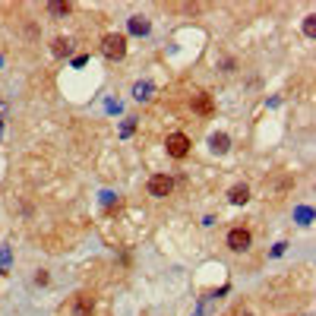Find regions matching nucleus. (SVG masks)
Segmentation results:
<instances>
[{"label":"nucleus","mask_w":316,"mask_h":316,"mask_svg":"<svg viewBox=\"0 0 316 316\" xmlns=\"http://www.w3.org/2000/svg\"><path fill=\"white\" fill-rule=\"evenodd\" d=\"M193 111H199V114H212V98L206 95V92H199V95L193 98Z\"/></svg>","instance_id":"nucleus-8"},{"label":"nucleus","mask_w":316,"mask_h":316,"mask_svg":"<svg viewBox=\"0 0 316 316\" xmlns=\"http://www.w3.org/2000/svg\"><path fill=\"white\" fill-rule=\"evenodd\" d=\"M231 202H234V206H244V202L250 199V187H247V183H237V187H231Z\"/></svg>","instance_id":"nucleus-7"},{"label":"nucleus","mask_w":316,"mask_h":316,"mask_svg":"<svg viewBox=\"0 0 316 316\" xmlns=\"http://www.w3.org/2000/svg\"><path fill=\"white\" fill-rule=\"evenodd\" d=\"M101 51H104L108 60H120L123 54H127V38H123V35H117V32H111V35H104Z\"/></svg>","instance_id":"nucleus-1"},{"label":"nucleus","mask_w":316,"mask_h":316,"mask_svg":"<svg viewBox=\"0 0 316 316\" xmlns=\"http://www.w3.org/2000/svg\"><path fill=\"white\" fill-rule=\"evenodd\" d=\"M149 193H152L155 199L171 196V193H174V180H171L168 174H152V177H149Z\"/></svg>","instance_id":"nucleus-2"},{"label":"nucleus","mask_w":316,"mask_h":316,"mask_svg":"<svg viewBox=\"0 0 316 316\" xmlns=\"http://www.w3.org/2000/svg\"><path fill=\"white\" fill-rule=\"evenodd\" d=\"M70 51H73L70 38H54V54H57V57H64V54H70Z\"/></svg>","instance_id":"nucleus-9"},{"label":"nucleus","mask_w":316,"mask_h":316,"mask_svg":"<svg viewBox=\"0 0 316 316\" xmlns=\"http://www.w3.org/2000/svg\"><path fill=\"white\" fill-rule=\"evenodd\" d=\"M209 145H212V152H228V149H231V136L228 133H212V139H209Z\"/></svg>","instance_id":"nucleus-6"},{"label":"nucleus","mask_w":316,"mask_h":316,"mask_svg":"<svg viewBox=\"0 0 316 316\" xmlns=\"http://www.w3.org/2000/svg\"><path fill=\"white\" fill-rule=\"evenodd\" d=\"M250 244H253V234L247 228H231L228 231V250L244 253V250H250Z\"/></svg>","instance_id":"nucleus-3"},{"label":"nucleus","mask_w":316,"mask_h":316,"mask_svg":"<svg viewBox=\"0 0 316 316\" xmlns=\"http://www.w3.org/2000/svg\"><path fill=\"white\" fill-rule=\"evenodd\" d=\"M35 282H38V285H48V282H51V275H48V272H45V269H41V272H38V275H35Z\"/></svg>","instance_id":"nucleus-13"},{"label":"nucleus","mask_w":316,"mask_h":316,"mask_svg":"<svg viewBox=\"0 0 316 316\" xmlns=\"http://www.w3.org/2000/svg\"><path fill=\"white\" fill-rule=\"evenodd\" d=\"M95 313V297L92 294H76L73 297V316H92Z\"/></svg>","instance_id":"nucleus-5"},{"label":"nucleus","mask_w":316,"mask_h":316,"mask_svg":"<svg viewBox=\"0 0 316 316\" xmlns=\"http://www.w3.org/2000/svg\"><path fill=\"white\" fill-rule=\"evenodd\" d=\"M130 29H133L136 35H145V32H149V23H145V16H133V19H130Z\"/></svg>","instance_id":"nucleus-10"},{"label":"nucleus","mask_w":316,"mask_h":316,"mask_svg":"<svg viewBox=\"0 0 316 316\" xmlns=\"http://www.w3.org/2000/svg\"><path fill=\"white\" fill-rule=\"evenodd\" d=\"M164 149H168V155L171 158H187L190 152V136H183V133H171L168 142H164Z\"/></svg>","instance_id":"nucleus-4"},{"label":"nucleus","mask_w":316,"mask_h":316,"mask_svg":"<svg viewBox=\"0 0 316 316\" xmlns=\"http://www.w3.org/2000/svg\"><path fill=\"white\" fill-rule=\"evenodd\" d=\"M237 316H250V313H247V310H237Z\"/></svg>","instance_id":"nucleus-14"},{"label":"nucleus","mask_w":316,"mask_h":316,"mask_svg":"<svg viewBox=\"0 0 316 316\" xmlns=\"http://www.w3.org/2000/svg\"><path fill=\"white\" fill-rule=\"evenodd\" d=\"M304 32H307V35H316V16H307V23H304Z\"/></svg>","instance_id":"nucleus-12"},{"label":"nucleus","mask_w":316,"mask_h":316,"mask_svg":"<svg viewBox=\"0 0 316 316\" xmlns=\"http://www.w3.org/2000/svg\"><path fill=\"white\" fill-rule=\"evenodd\" d=\"M133 92H136V98L142 101V98H149V92H152V86H149V82H139V86H136Z\"/></svg>","instance_id":"nucleus-11"}]
</instances>
